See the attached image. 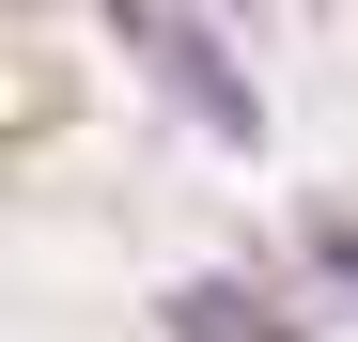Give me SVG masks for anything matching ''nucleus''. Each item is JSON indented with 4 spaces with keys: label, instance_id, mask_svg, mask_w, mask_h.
<instances>
[{
    "label": "nucleus",
    "instance_id": "nucleus-1",
    "mask_svg": "<svg viewBox=\"0 0 358 342\" xmlns=\"http://www.w3.org/2000/svg\"><path fill=\"white\" fill-rule=\"evenodd\" d=\"M125 63H156V78H171V109H187L203 140H234V156L265 140V94L234 78V47H218L203 16H156V0H141V16H125Z\"/></svg>",
    "mask_w": 358,
    "mask_h": 342
},
{
    "label": "nucleus",
    "instance_id": "nucleus-2",
    "mask_svg": "<svg viewBox=\"0 0 358 342\" xmlns=\"http://www.w3.org/2000/svg\"><path fill=\"white\" fill-rule=\"evenodd\" d=\"M171 327L187 342H296V311L265 296V280H171Z\"/></svg>",
    "mask_w": 358,
    "mask_h": 342
},
{
    "label": "nucleus",
    "instance_id": "nucleus-3",
    "mask_svg": "<svg viewBox=\"0 0 358 342\" xmlns=\"http://www.w3.org/2000/svg\"><path fill=\"white\" fill-rule=\"evenodd\" d=\"M312 249H327V265H343V280H358V218H327V234H312Z\"/></svg>",
    "mask_w": 358,
    "mask_h": 342
}]
</instances>
